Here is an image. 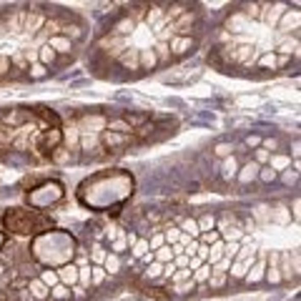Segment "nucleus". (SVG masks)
Instances as JSON below:
<instances>
[{"label":"nucleus","instance_id":"nucleus-16","mask_svg":"<svg viewBox=\"0 0 301 301\" xmlns=\"http://www.w3.org/2000/svg\"><path fill=\"white\" fill-rule=\"evenodd\" d=\"M259 168H261V166H259V163H254V161H251V163H246L239 173H236V181H239V183H251L254 179H259Z\"/></svg>","mask_w":301,"mask_h":301},{"label":"nucleus","instance_id":"nucleus-9","mask_svg":"<svg viewBox=\"0 0 301 301\" xmlns=\"http://www.w3.org/2000/svg\"><path fill=\"white\" fill-rule=\"evenodd\" d=\"M28 294L35 301H48L51 299V289L40 281V279H28Z\"/></svg>","mask_w":301,"mask_h":301},{"label":"nucleus","instance_id":"nucleus-3","mask_svg":"<svg viewBox=\"0 0 301 301\" xmlns=\"http://www.w3.org/2000/svg\"><path fill=\"white\" fill-rule=\"evenodd\" d=\"M98 141H101V146L106 150H118V148H126L128 143H133V136H126V133H116V131H101V136H98Z\"/></svg>","mask_w":301,"mask_h":301},{"label":"nucleus","instance_id":"nucleus-53","mask_svg":"<svg viewBox=\"0 0 301 301\" xmlns=\"http://www.w3.org/2000/svg\"><path fill=\"white\" fill-rule=\"evenodd\" d=\"M38 116H40V118H45V120H48V123H53V126L58 123V116H56L53 111H48V108H43V106L38 108Z\"/></svg>","mask_w":301,"mask_h":301},{"label":"nucleus","instance_id":"nucleus-47","mask_svg":"<svg viewBox=\"0 0 301 301\" xmlns=\"http://www.w3.org/2000/svg\"><path fill=\"white\" fill-rule=\"evenodd\" d=\"M269 158H271V153L266 148H259L254 150V163H259V166H264V163H269Z\"/></svg>","mask_w":301,"mask_h":301},{"label":"nucleus","instance_id":"nucleus-23","mask_svg":"<svg viewBox=\"0 0 301 301\" xmlns=\"http://www.w3.org/2000/svg\"><path fill=\"white\" fill-rule=\"evenodd\" d=\"M246 26H248V18H246L241 10H236V13L229 18V28L234 30V33H243V30H246Z\"/></svg>","mask_w":301,"mask_h":301},{"label":"nucleus","instance_id":"nucleus-50","mask_svg":"<svg viewBox=\"0 0 301 301\" xmlns=\"http://www.w3.org/2000/svg\"><path fill=\"white\" fill-rule=\"evenodd\" d=\"M218 239H221V236H218V231H206V234H201V236H198V243H206V246H211V243H216Z\"/></svg>","mask_w":301,"mask_h":301},{"label":"nucleus","instance_id":"nucleus-14","mask_svg":"<svg viewBox=\"0 0 301 301\" xmlns=\"http://www.w3.org/2000/svg\"><path fill=\"white\" fill-rule=\"evenodd\" d=\"M296 48H299V38L294 35V38H289V35H279V56H291V53H296Z\"/></svg>","mask_w":301,"mask_h":301},{"label":"nucleus","instance_id":"nucleus-46","mask_svg":"<svg viewBox=\"0 0 301 301\" xmlns=\"http://www.w3.org/2000/svg\"><path fill=\"white\" fill-rule=\"evenodd\" d=\"M78 286H83V289H90V266H81L78 269Z\"/></svg>","mask_w":301,"mask_h":301},{"label":"nucleus","instance_id":"nucleus-43","mask_svg":"<svg viewBox=\"0 0 301 301\" xmlns=\"http://www.w3.org/2000/svg\"><path fill=\"white\" fill-rule=\"evenodd\" d=\"M98 143H101V141H98V136H88V133H83V136H81V148L88 150V153L98 148Z\"/></svg>","mask_w":301,"mask_h":301},{"label":"nucleus","instance_id":"nucleus-24","mask_svg":"<svg viewBox=\"0 0 301 301\" xmlns=\"http://www.w3.org/2000/svg\"><path fill=\"white\" fill-rule=\"evenodd\" d=\"M223 246H226V243H223L221 239L209 246V256H206V261H211V266H213V264H218V261L223 259Z\"/></svg>","mask_w":301,"mask_h":301},{"label":"nucleus","instance_id":"nucleus-37","mask_svg":"<svg viewBox=\"0 0 301 301\" xmlns=\"http://www.w3.org/2000/svg\"><path fill=\"white\" fill-rule=\"evenodd\" d=\"M259 68L276 70V68H279V58H276V53H264V56L259 58Z\"/></svg>","mask_w":301,"mask_h":301},{"label":"nucleus","instance_id":"nucleus-59","mask_svg":"<svg viewBox=\"0 0 301 301\" xmlns=\"http://www.w3.org/2000/svg\"><path fill=\"white\" fill-rule=\"evenodd\" d=\"M276 58H279V68H286V65H289V58H291V56H276Z\"/></svg>","mask_w":301,"mask_h":301},{"label":"nucleus","instance_id":"nucleus-22","mask_svg":"<svg viewBox=\"0 0 301 301\" xmlns=\"http://www.w3.org/2000/svg\"><path fill=\"white\" fill-rule=\"evenodd\" d=\"M48 76H51V70H48L45 65H40L38 60L28 65V78H30V81H45Z\"/></svg>","mask_w":301,"mask_h":301},{"label":"nucleus","instance_id":"nucleus-49","mask_svg":"<svg viewBox=\"0 0 301 301\" xmlns=\"http://www.w3.org/2000/svg\"><path fill=\"white\" fill-rule=\"evenodd\" d=\"M111 248H113V254H123V251H126V248H128V241H126V231H123V236H118V239L113 241V246H111Z\"/></svg>","mask_w":301,"mask_h":301},{"label":"nucleus","instance_id":"nucleus-52","mask_svg":"<svg viewBox=\"0 0 301 301\" xmlns=\"http://www.w3.org/2000/svg\"><path fill=\"white\" fill-rule=\"evenodd\" d=\"M161 273H163V264L153 261L148 269H146V279H156V276H161Z\"/></svg>","mask_w":301,"mask_h":301},{"label":"nucleus","instance_id":"nucleus-20","mask_svg":"<svg viewBox=\"0 0 301 301\" xmlns=\"http://www.w3.org/2000/svg\"><path fill=\"white\" fill-rule=\"evenodd\" d=\"M163 15H166L163 5H148V8H146V13H143V20H146L150 28H153V26H156V23H158Z\"/></svg>","mask_w":301,"mask_h":301},{"label":"nucleus","instance_id":"nucleus-5","mask_svg":"<svg viewBox=\"0 0 301 301\" xmlns=\"http://www.w3.org/2000/svg\"><path fill=\"white\" fill-rule=\"evenodd\" d=\"M168 48H171V58H183V56L193 53L196 38H191V35H173L168 40Z\"/></svg>","mask_w":301,"mask_h":301},{"label":"nucleus","instance_id":"nucleus-55","mask_svg":"<svg viewBox=\"0 0 301 301\" xmlns=\"http://www.w3.org/2000/svg\"><path fill=\"white\" fill-rule=\"evenodd\" d=\"M273 216H276V221H279V223H289V221H291V216H289V211L284 209V206H279V209H276V213H273Z\"/></svg>","mask_w":301,"mask_h":301},{"label":"nucleus","instance_id":"nucleus-39","mask_svg":"<svg viewBox=\"0 0 301 301\" xmlns=\"http://www.w3.org/2000/svg\"><path fill=\"white\" fill-rule=\"evenodd\" d=\"M161 231H163V239L168 241L171 246H173V243H179V239H181V229H179V226H163Z\"/></svg>","mask_w":301,"mask_h":301},{"label":"nucleus","instance_id":"nucleus-1","mask_svg":"<svg viewBox=\"0 0 301 301\" xmlns=\"http://www.w3.org/2000/svg\"><path fill=\"white\" fill-rule=\"evenodd\" d=\"M3 226L15 236H30L35 234V216L26 209H10L3 216Z\"/></svg>","mask_w":301,"mask_h":301},{"label":"nucleus","instance_id":"nucleus-18","mask_svg":"<svg viewBox=\"0 0 301 301\" xmlns=\"http://www.w3.org/2000/svg\"><path fill=\"white\" fill-rule=\"evenodd\" d=\"M281 13H284V5H261V18H264L266 23H271V26L279 23Z\"/></svg>","mask_w":301,"mask_h":301},{"label":"nucleus","instance_id":"nucleus-41","mask_svg":"<svg viewBox=\"0 0 301 301\" xmlns=\"http://www.w3.org/2000/svg\"><path fill=\"white\" fill-rule=\"evenodd\" d=\"M191 279H193V271L188 269V266H186V269H179L176 273H173V276H171V286L183 284V281H191Z\"/></svg>","mask_w":301,"mask_h":301},{"label":"nucleus","instance_id":"nucleus-26","mask_svg":"<svg viewBox=\"0 0 301 301\" xmlns=\"http://www.w3.org/2000/svg\"><path fill=\"white\" fill-rule=\"evenodd\" d=\"M103 269H106V273H108V276H111V273H118V271H120V256H118V254H113V251H111V254L106 256V261H103Z\"/></svg>","mask_w":301,"mask_h":301},{"label":"nucleus","instance_id":"nucleus-4","mask_svg":"<svg viewBox=\"0 0 301 301\" xmlns=\"http://www.w3.org/2000/svg\"><path fill=\"white\" fill-rule=\"evenodd\" d=\"M98 48L108 56V58H116L118 60L123 56V51L128 48V38H118V35H106L101 43H98Z\"/></svg>","mask_w":301,"mask_h":301},{"label":"nucleus","instance_id":"nucleus-48","mask_svg":"<svg viewBox=\"0 0 301 301\" xmlns=\"http://www.w3.org/2000/svg\"><path fill=\"white\" fill-rule=\"evenodd\" d=\"M276 176H279V173H276L273 168H269V166H261V168H259V179L264 181V183H271V181H276Z\"/></svg>","mask_w":301,"mask_h":301},{"label":"nucleus","instance_id":"nucleus-33","mask_svg":"<svg viewBox=\"0 0 301 301\" xmlns=\"http://www.w3.org/2000/svg\"><path fill=\"white\" fill-rule=\"evenodd\" d=\"M150 248H148V239H138L133 246H131V256L133 259H141V256H146Z\"/></svg>","mask_w":301,"mask_h":301},{"label":"nucleus","instance_id":"nucleus-25","mask_svg":"<svg viewBox=\"0 0 301 301\" xmlns=\"http://www.w3.org/2000/svg\"><path fill=\"white\" fill-rule=\"evenodd\" d=\"M153 53H156V58H158V63H171V48H168V43H158L156 40V45H153Z\"/></svg>","mask_w":301,"mask_h":301},{"label":"nucleus","instance_id":"nucleus-21","mask_svg":"<svg viewBox=\"0 0 301 301\" xmlns=\"http://www.w3.org/2000/svg\"><path fill=\"white\" fill-rule=\"evenodd\" d=\"M179 229L183 231V234H188L191 239H198V236H201V231H198V223H196V218H191V216L181 218Z\"/></svg>","mask_w":301,"mask_h":301},{"label":"nucleus","instance_id":"nucleus-45","mask_svg":"<svg viewBox=\"0 0 301 301\" xmlns=\"http://www.w3.org/2000/svg\"><path fill=\"white\" fill-rule=\"evenodd\" d=\"M213 153H216L218 158H229V156H234V146H231V143H216Z\"/></svg>","mask_w":301,"mask_h":301},{"label":"nucleus","instance_id":"nucleus-13","mask_svg":"<svg viewBox=\"0 0 301 301\" xmlns=\"http://www.w3.org/2000/svg\"><path fill=\"white\" fill-rule=\"evenodd\" d=\"M35 56H38V63H40V65H45V68H51V65L58 60V53H56L48 43H43V45L35 51Z\"/></svg>","mask_w":301,"mask_h":301},{"label":"nucleus","instance_id":"nucleus-42","mask_svg":"<svg viewBox=\"0 0 301 301\" xmlns=\"http://www.w3.org/2000/svg\"><path fill=\"white\" fill-rule=\"evenodd\" d=\"M209 276H211V266L204 264V266H198V269L193 271V284H196V286H198V284H206Z\"/></svg>","mask_w":301,"mask_h":301},{"label":"nucleus","instance_id":"nucleus-35","mask_svg":"<svg viewBox=\"0 0 301 301\" xmlns=\"http://www.w3.org/2000/svg\"><path fill=\"white\" fill-rule=\"evenodd\" d=\"M51 299H56V301H70V289H68V286H63V284H56V286L51 289Z\"/></svg>","mask_w":301,"mask_h":301},{"label":"nucleus","instance_id":"nucleus-36","mask_svg":"<svg viewBox=\"0 0 301 301\" xmlns=\"http://www.w3.org/2000/svg\"><path fill=\"white\" fill-rule=\"evenodd\" d=\"M38 279H40V281H43V284H45L48 289H53L56 284H60V281H58V271H53V269L40 271V276H38Z\"/></svg>","mask_w":301,"mask_h":301},{"label":"nucleus","instance_id":"nucleus-6","mask_svg":"<svg viewBox=\"0 0 301 301\" xmlns=\"http://www.w3.org/2000/svg\"><path fill=\"white\" fill-rule=\"evenodd\" d=\"M299 23H301L299 10H284V13H281V18H279V23H276V28H279V35H289L291 30H294V35H296V30H299Z\"/></svg>","mask_w":301,"mask_h":301},{"label":"nucleus","instance_id":"nucleus-58","mask_svg":"<svg viewBox=\"0 0 301 301\" xmlns=\"http://www.w3.org/2000/svg\"><path fill=\"white\" fill-rule=\"evenodd\" d=\"M246 146L256 150L259 146H261V136H246Z\"/></svg>","mask_w":301,"mask_h":301},{"label":"nucleus","instance_id":"nucleus-51","mask_svg":"<svg viewBox=\"0 0 301 301\" xmlns=\"http://www.w3.org/2000/svg\"><path fill=\"white\" fill-rule=\"evenodd\" d=\"M8 76H10V58L0 56V81H5Z\"/></svg>","mask_w":301,"mask_h":301},{"label":"nucleus","instance_id":"nucleus-28","mask_svg":"<svg viewBox=\"0 0 301 301\" xmlns=\"http://www.w3.org/2000/svg\"><path fill=\"white\" fill-rule=\"evenodd\" d=\"M153 259H156L158 264H163V266H166V264H171V261H173L176 256H173L171 246H161L158 251H153Z\"/></svg>","mask_w":301,"mask_h":301},{"label":"nucleus","instance_id":"nucleus-31","mask_svg":"<svg viewBox=\"0 0 301 301\" xmlns=\"http://www.w3.org/2000/svg\"><path fill=\"white\" fill-rule=\"evenodd\" d=\"M209 284L211 289H221L226 284V271H218V269H211V276H209Z\"/></svg>","mask_w":301,"mask_h":301},{"label":"nucleus","instance_id":"nucleus-2","mask_svg":"<svg viewBox=\"0 0 301 301\" xmlns=\"http://www.w3.org/2000/svg\"><path fill=\"white\" fill-rule=\"evenodd\" d=\"M60 141H63V133H60L58 128H45V131H40L38 143H35L38 156H40V158H51V153L60 146Z\"/></svg>","mask_w":301,"mask_h":301},{"label":"nucleus","instance_id":"nucleus-11","mask_svg":"<svg viewBox=\"0 0 301 301\" xmlns=\"http://www.w3.org/2000/svg\"><path fill=\"white\" fill-rule=\"evenodd\" d=\"M48 45H51L58 56H70V53H73V43H70L65 35H53V38H48Z\"/></svg>","mask_w":301,"mask_h":301},{"label":"nucleus","instance_id":"nucleus-54","mask_svg":"<svg viewBox=\"0 0 301 301\" xmlns=\"http://www.w3.org/2000/svg\"><path fill=\"white\" fill-rule=\"evenodd\" d=\"M13 63H15L20 70L28 73V58H26V53H15V56H13Z\"/></svg>","mask_w":301,"mask_h":301},{"label":"nucleus","instance_id":"nucleus-44","mask_svg":"<svg viewBox=\"0 0 301 301\" xmlns=\"http://www.w3.org/2000/svg\"><path fill=\"white\" fill-rule=\"evenodd\" d=\"M51 161H53V163H65V161H70V150L58 146V148L51 153Z\"/></svg>","mask_w":301,"mask_h":301},{"label":"nucleus","instance_id":"nucleus-8","mask_svg":"<svg viewBox=\"0 0 301 301\" xmlns=\"http://www.w3.org/2000/svg\"><path fill=\"white\" fill-rule=\"evenodd\" d=\"M45 20H48V18H45V15H43L40 10H30V13L26 10V13H23V30L33 35V33L43 30V26H45Z\"/></svg>","mask_w":301,"mask_h":301},{"label":"nucleus","instance_id":"nucleus-29","mask_svg":"<svg viewBox=\"0 0 301 301\" xmlns=\"http://www.w3.org/2000/svg\"><path fill=\"white\" fill-rule=\"evenodd\" d=\"M286 166H291V158H289V156H273V153H271L269 168H273V171L279 173V171H284Z\"/></svg>","mask_w":301,"mask_h":301},{"label":"nucleus","instance_id":"nucleus-57","mask_svg":"<svg viewBox=\"0 0 301 301\" xmlns=\"http://www.w3.org/2000/svg\"><path fill=\"white\" fill-rule=\"evenodd\" d=\"M176 271H179V266H176V264L171 261V264H166V266H163V273H161V276H163L166 281H171V276H173Z\"/></svg>","mask_w":301,"mask_h":301},{"label":"nucleus","instance_id":"nucleus-15","mask_svg":"<svg viewBox=\"0 0 301 301\" xmlns=\"http://www.w3.org/2000/svg\"><path fill=\"white\" fill-rule=\"evenodd\" d=\"M118 63L126 70H138V48H126L123 56L118 58Z\"/></svg>","mask_w":301,"mask_h":301},{"label":"nucleus","instance_id":"nucleus-10","mask_svg":"<svg viewBox=\"0 0 301 301\" xmlns=\"http://www.w3.org/2000/svg\"><path fill=\"white\" fill-rule=\"evenodd\" d=\"M58 281L63 286H78V266L76 264H65V266H60L58 269Z\"/></svg>","mask_w":301,"mask_h":301},{"label":"nucleus","instance_id":"nucleus-19","mask_svg":"<svg viewBox=\"0 0 301 301\" xmlns=\"http://www.w3.org/2000/svg\"><path fill=\"white\" fill-rule=\"evenodd\" d=\"M266 279L271 284H281V271H279V256L271 254L269 261H266Z\"/></svg>","mask_w":301,"mask_h":301},{"label":"nucleus","instance_id":"nucleus-17","mask_svg":"<svg viewBox=\"0 0 301 301\" xmlns=\"http://www.w3.org/2000/svg\"><path fill=\"white\" fill-rule=\"evenodd\" d=\"M236 173H239V161H236V156L223 158V166H221V179L231 181V179H236Z\"/></svg>","mask_w":301,"mask_h":301},{"label":"nucleus","instance_id":"nucleus-12","mask_svg":"<svg viewBox=\"0 0 301 301\" xmlns=\"http://www.w3.org/2000/svg\"><path fill=\"white\" fill-rule=\"evenodd\" d=\"M158 65V58L153 53V48H138V68L141 70H153Z\"/></svg>","mask_w":301,"mask_h":301},{"label":"nucleus","instance_id":"nucleus-60","mask_svg":"<svg viewBox=\"0 0 301 301\" xmlns=\"http://www.w3.org/2000/svg\"><path fill=\"white\" fill-rule=\"evenodd\" d=\"M156 259H153V251H148L146 256H141V264H153Z\"/></svg>","mask_w":301,"mask_h":301},{"label":"nucleus","instance_id":"nucleus-34","mask_svg":"<svg viewBox=\"0 0 301 301\" xmlns=\"http://www.w3.org/2000/svg\"><path fill=\"white\" fill-rule=\"evenodd\" d=\"M108 279V273L103 266H90V286H101Z\"/></svg>","mask_w":301,"mask_h":301},{"label":"nucleus","instance_id":"nucleus-27","mask_svg":"<svg viewBox=\"0 0 301 301\" xmlns=\"http://www.w3.org/2000/svg\"><path fill=\"white\" fill-rule=\"evenodd\" d=\"M106 248H103V243L101 241H95L93 243V251H90V259H93V266H103V261H106Z\"/></svg>","mask_w":301,"mask_h":301},{"label":"nucleus","instance_id":"nucleus-7","mask_svg":"<svg viewBox=\"0 0 301 301\" xmlns=\"http://www.w3.org/2000/svg\"><path fill=\"white\" fill-rule=\"evenodd\" d=\"M193 26H196V10H186L179 20H173V23H171L173 35H191Z\"/></svg>","mask_w":301,"mask_h":301},{"label":"nucleus","instance_id":"nucleus-40","mask_svg":"<svg viewBox=\"0 0 301 301\" xmlns=\"http://www.w3.org/2000/svg\"><path fill=\"white\" fill-rule=\"evenodd\" d=\"M161 246H166V239H163V231H161V229H156V231L150 234V239H148V248H150V251H158Z\"/></svg>","mask_w":301,"mask_h":301},{"label":"nucleus","instance_id":"nucleus-56","mask_svg":"<svg viewBox=\"0 0 301 301\" xmlns=\"http://www.w3.org/2000/svg\"><path fill=\"white\" fill-rule=\"evenodd\" d=\"M173 289H176L179 294H188V291H193V289H196V284H193V279H191V281H183V284H176Z\"/></svg>","mask_w":301,"mask_h":301},{"label":"nucleus","instance_id":"nucleus-30","mask_svg":"<svg viewBox=\"0 0 301 301\" xmlns=\"http://www.w3.org/2000/svg\"><path fill=\"white\" fill-rule=\"evenodd\" d=\"M120 118H123L128 126H131V128H133V131H136V126H146L148 116H146V113H123Z\"/></svg>","mask_w":301,"mask_h":301},{"label":"nucleus","instance_id":"nucleus-32","mask_svg":"<svg viewBox=\"0 0 301 301\" xmlns=\"http://www.w3.org/2000/svg\"><path fill=\"white\" fill-rule=\"evenodd\" d=\"M106 131H116V133H126V136H133V128L126 123L123 118H118V120H111L108 126H106Z\"/></svg>","mask_w":301,"mask_h":301},{"label":"nucleus","instance_id":"nucleus-38","mask_svg":"<svg viewBox=\"0 0 301 301\" xmlns=\"http://www.w3.org/2000/svg\"><path fill=\"white\" fill-rule=\"evenodd\" d=\"M196 223H198V231H201V234H206V231H213V226H216V218H213L211 213H204L201 218H196Z\"/></svg>","mask_w":301,"mask_h":301}]
</instances>
